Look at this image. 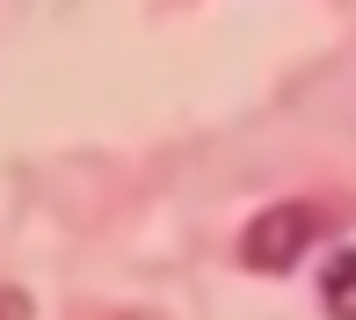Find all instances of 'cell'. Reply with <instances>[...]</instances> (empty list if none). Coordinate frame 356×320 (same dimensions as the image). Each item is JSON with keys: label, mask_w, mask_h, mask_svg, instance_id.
Wrapping results in <instances>:
<instances>
[{"label": "cell", "mask_w": 356, "mask_h": 320, "mask_svg": "<svg viewBox=\"0 0 356 320\" xmlns=\"http://www.w3.org/2000/svg\"><path fill=\"white\" fill-rule=\"evenodd\" d=\"M320 306L334 320H356V248H334L320 269Z\"/></svg>", "instance_id": "obj_2"}, {"label": "cell", "mask_w": 356, "mask_h": 320, "mask_svg": "<svg viewBox=\"0 0 356 320\" xmlns=\"http://www.w3.org/2000/svg\"><path fill=\"white\" fill-rule=\"evenodd\" d=\"M313 233H320V211L277 204V211H262L248 233H240V262H248V269H291L305 248H313Z\"/></svg>", "instance_id": "obj_1"}]
</instances>
